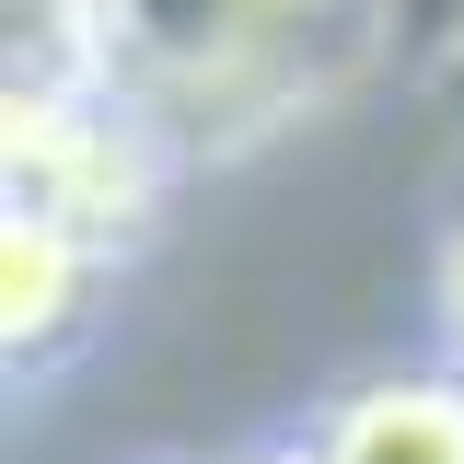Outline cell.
Returning <instances> with one entry per match:
<instances>
[{
    "label": "cell",
    "mask_w": 464,
    "mask_h": 464,
    "mask_svg": "<svg viewBox=\"0 0 464 464\" xmlns=\"http://www.w3.org/2000/svg\"><path fill=\"white\" fill-rule=\"evenodd\" d=\"M372 35V0H35V58L163 128V151H256Z\"/></svg>",
    "instance_id": "obj_1"
},
{
    "label": "cell",
    "mask_w": 464,
    "mask_h": 464,
    "mask_svg": "<svg viewBox=\"0 0 464 464\" xmlns=\"http://www.w3.org/2000/svg\"><path fill=\"white\" fill-rule=\"evenodd\" d=\"M0 163H12V209H35V221L82 232L93 256L116 244H140L151 209H163V128H140V116L93 93L82 70H12V105H0Z\"/></svg>",
    "instance_id": "obj_2"
},
{
    "label": "cell",
    "mask_w": 464,
    "mask_h": 464,
    "mask_svg": "<svg viewBox=\"0 0 464 464\" xmlns=\"http://www.w3.org/2000/svg\"><path fill=\"white\" fill-rule=\"evenodd\" d=\"M93 279H105V256L82 232L35 221V209H0V325H12V360H47L58 337H82Z\"/></svg>",
    "instance_id": "obj_3"
},
{
    "label": "cell",
    "mask_w": 464,
    "mask_h": 464,
    "mask_svg": "<svg viewBox=\"0 0 464 464\" xmlns=\"http://www.w3.org/2000/svg\"><path fill=\"white\" fill-rule=\"evenodd\" d=\"M325 453L337 464H464V383L453 372L360 383V395L325 418Z\"/></svg>",
    "instance_id": "obj_4"
},
{
    "label": "cell",
    "mask_w": 464,
    "mask_h": 464,
    "mask_svg": "<svg viewBox=\"0 0 464 464\" xmlns=\"http://www.w3.org/2000/svg\"><path fill=\"white\" fill-rule=\"evenodd\" d=\"M372 35H383V58H418V70H453L464 58V0H372Z\"/></svg>",
    "instance_id": "obj_5"
},
{
    "label": "cell",
    "mask_w": 464,
    "mask_h": 464,
    "mask_svg": "<svg viewBox=\"0 0 464 464\" xmlns=\"http://www.w3.org/2000/svg\"><path fill=\"white\" fill-rule=\"evenodd\" d=\"M441 325H453V348H464V221H453V244H441Z\"/></svg>",
    "instance_id": "obj_6"
},
{
    "label": "cell",
    "mask_w": 464,
    "mask_h": 464,
    "mask_svg": "<svg viewBox=\"0 0 464 464\" xmlns=\"http://www.w3.org/2000/svg\"><path fill=\"white\" fill-rule=\"evenodd\" d=\"M244 464H337L325 441H267V453H244Z\"/></svg>",
    "instance_id": "obj_7"
}]
</instances>
